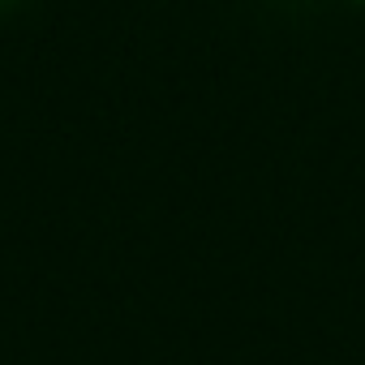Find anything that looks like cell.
<instances>
[{
  "label": "cell",
  "mask_w": 365,
  "mask_h": 365,
  "mask_svg": "<svg viewBox=\"0 0 365 365\" xmlns=\"http://www.w3.org/2000/svg\"><path fill=\"white\" fill-rule=\"evenodd\" d=\"M361 5H365V0H361Z\"/></svg>",
  "instance_id": "cell-1"
}]
</instances>
